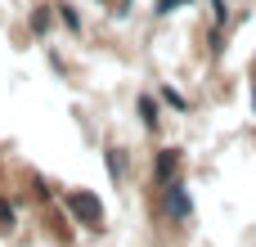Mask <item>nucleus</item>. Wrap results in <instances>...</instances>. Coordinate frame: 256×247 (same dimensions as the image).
I'll use <instances>...</instances> for the list:
<instances>
[{"mask_svg": "<svg viewBox=\"0 0 256 247\" xmlns=\"http://www.w3.org/2000/svg\"><path fill=\"white\" fill-rule=\"evenodd\" d=\"M135 108H140V122H144L148 130H158V122H162V112H158V99H153L148 90H144V94L135 99Z\"/></svg>", "mask_w": 256, "mask_h": 247, "instance_id": "obj_4", "label": "nucleus"}, {"mask_svg": "<svg viewBox=\"0 0 256 247\" xmlns=\"http://www.w3.org/2000/svg\"><path fill=\"white\" fill-rule=\"evenodd\" d=\"M184 4H194V0H158V4H153V14H162V18H166V14L184 9Z\"/></svg>", "mask_w": 256, "mask_h": 247, "instance_id": "obj_7", "label": "nucleus"}, {"mask_svg": "<svg viewBox=\"0 0 256 247\" xmlns=\"http://www.w3.org/2000/svg\"><path fill=\"white\" fill-rule=\"evenodd\" d=\"M68 207H72L90 230H99V225H104V207H99V198H94V194H72V198H68Z\"/></svg>", "mask_w": 256, "mask_h": 247, "instance_id": "obj_2", "label": "nucleus"}, {"mask_svg": "<svg viewBox=\"0 0 256 247\" xmlns=\"http://www.w3.org/2000/svg\"><path fill=\"white\" fill-rule=\"evenodd\" d=\"M212 18H216V27L230 22V0H212Z\"/></svg>", "mask_w": 256, "mask_h": 247, "instance_id": "obj_8", "label": "nucleus"}, {"mask_svg": "<svg viewBox=\"0 0 256 247\" xmlns=\"http://www.w3.org/2000/svg\"><path fill=\"white\" fill-rule=\"evenodd\" d=\"M176 171H180V148H162L158 162H153V180H158V184H171Z\"/></svg>", "mask_w": 256, "mask_h": 247, "instance_id": "obj_3", "label": "nucleus"}, {"mask_svg": "<svg viewBox=\"0 0 256 247\" xmlns=\"http://www.w3.org/2000/svg\"><path fill=\"white\" fill-rule=\"evenodd\" d=\"M108 171H112V176H126V158H122V148H108Z\"/></svg>", "mask_w": 256, "mask_h": 247, "instance_id": "obj_6", "label": "nucleus"}, {"mask_svg": "<svg viewBox=\"0 0 256 247\" xmlns=\"http://www.w3.org/2000/svg\"><path fill=\"white\" fill-rule=\"evenodd\" d=\"M252 104H256V94H252Z\"/></svg>", "mask_w": 256, "mask_h": 247, "instance_id": "obj_10", "label": "nucleus"}, {"mask_svg": "<svg viewBox=\"0 0 256 247\" xmlns=\"http://www.w3.org/2000/svg\"><path fill=\"white\" fill-rule=\"evenodd\" d=\"M58 18H63V22H68V27H72V32H81V18H76V14H72V4H58Z\"/></svg>", "mask_w": 256, "mask_h": 247, "instance_id": "obj_9", "label": "nucleus"}, {"mask_svg": "<svg viewBox=\"0 0 256 247\" xmlns=\"http://www.w3.org/2000/svg\"><path fill=\"white\" fill-rule=\"evenodd\" d=\"M162 99H166V104H171L176 112H189V99H184L180 90H171V86H162Z\"/></svg>", "mask_w": 256, "mask_h": 247, "instance_id": "obj_5", "label": "nucleus"}, {"mask_svg": "<svg viewBox=\"0 0 256 247\" xmlns=\"http://www.w3.org/2000/svg\"><path fill=\"white\" fill-rule=\"evenodd\" d=\"M162 202H166V216H171V220H189V212H194V198H189V189H184L180 180H171V184L162 189Z\"/></svg>", "mask_w": 256, "mask_h": 247, "instance_id": "obj_1", "label": "nucleus"}]
</instances>
